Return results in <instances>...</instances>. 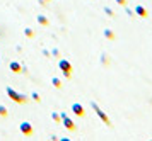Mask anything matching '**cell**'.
Segmentation results:
<instances>
[{
    "label": "cell",
    "instance_id": "6da1fadb",
    "mask_svg": "<svg viewBox=\"0 0 152 141\" xmlns=\"http://www.w3.org/2000/svg\"><path fill=\"white\" fill-rule=\"evenodd\" d=\"M7 92H9V95H10V99H12V101H15V102H19V104H24V102L28 101V97H22V95L15 94L12 88H7Z\"/></svg>",
    "mask_w": 152,
    "mask_h": 141
},
{
    "label": "cell",
    "instance_id": "7a4b0ae2",
    "mask_svg": "<svg viewBox=\"0 0 152 141\" xmlns=\"http://www.w3.org/2000/svg\"><path fill=\"white\" fill-rule=\"evenodd\" d=\"M60 68L63 70V73H65V77H70V72H72V65H70L67 60H62L60 61Z\"/></svg>",
    "mask_w": 152,
    "mask_h": 141
},
{
    "label": "cell",
    "instance_id": "3957f363",
    "mask_svg": "<svg viewBox=\"0 0 152 141\" xmlns=\"http://www.w3.org/2000/svg\"><path fill=\"white\" fill-rule=\"evenodd\" d=\"M92 107L96 109V114H97V116H99V117H101V119L104 121V124H108V126H110V119H108V116L104 114V112H103V111H101L99 107H97L96 104H92Z\"/></svg>",
    "mask_w": 152,
    "mask_h": 141
},
{
    "label": "cell",
    "instance_id": "277c9868",
    "mask_svg": "<svg viewBox=\"0 0 152 141\" xmlns=\"http://www.w3.org/2000/svg\"><path fill=\"white\" fill-rule=\"evenodd\" d=\"M21 131H22V134H28V136L33 134V128H31V124H28V122H22L21 124Z\"/></svg>",
    "mask_w": 152,
    "mask_h": 141
},
{
    "label": "cell",
    "instance_id": "5b68a950",
    "mask_svg": "<svg viewBox=\"0 0 152 141\" xmlns=\"http://www.w3.org/2000/svg\"><path fill=\"white\" fill-rule=\"evenodd\" d=\"M72 111H74L79 117H82L84 116V107L80 106V104H74V106H72Z\"/></svg>",
    "mask_w": 152,
    "mask_h": 141
},
{
    "label": "cell",
    "instance_id": "8992f818",
    "mask_svg": "<svg viewBox=\"0 0 152 141\" xmlns=\"http://www.w3.org/2000/svg\"><path fill=\"white\" fill-rule=\"evenodd\" d=\"M135 12H137V15H140V17H147V9L142 7V5L135 7Z\"/></svg>",
    "mask_w": 152,
    "mask_h": 141
},
{
    "label": "cell",
    "instance_id": "52a82bcc",
    "mask_svg": "<svg viewBox=\"0 0 152 141\" xmlns=\"http://www.w3.org/2000/svg\"><path fill=\"white\" fill-rule=\"evenodd\" d=\"M62 117H63V124H65V128L70 129V131H74V129H75V124H74V122L70 121V119H67L65 116H62Z\"/></svg>",
    "mask_w": 152,
    "mask_h": 141
},
{
    "label": "cell",
    "instance_id": "ba28073f",
    "mask_svg": "<svg viewBox=\"0 0 152 141\" xmlns=\"http://www.w3.org/2000/svg\"><path fill=\"white\" fill-rule=\"evenodd\" d=\"M10 70H12V72H15V73H19V72H21L19 63H10Z\"/></svg>",
    "mask_w": 152,
    "mask_h": 141
},
{
    "label": "cell",
    "instance_id": "9c48e42d",
    "mask_svg": "<svg viewBox=\"0 0 152 141\" xmlns=\"http://www.w3.org/2000/svg\"><path fill=\"white\" fill-rule=\"evenodd\" d=\"M104 34H106V38H110V39H113V38H115V34L111 33V31H106Z\"/></svg>",
    "mask_w": 152,
    "mask_h": 141
},
{
    "label": "cell",
    "instance_id": "30bf717a",
    "mask_svg": "<svg viewBox=\"0 0 152 141\" xmlns=\"http://www.w3.org/2000/svg\"><path fill=\"white\" fill-rule=\"evenodd\" d=\"M53 85H55V87H60L62 83H60V80H58V78H53Z\"/></svg>",
    "mask_w": 152,
    "mask_h": 141
},
{
    "label": "cell",
    "instance_id": "8fae6325",
    "mask_svg": "<svg viewBox=\"0 0 152 141\" xmlns=\"http://www.w3.org/2000/svg\"><path fill=\"white\" fill-rule=\"evenodd\" d=\"M38 20H39V22H41V24H48V20L45 19V17H39V19H38Z\"/></svg>",
    "mask_w": 152,
    "mask_h": 141
},
{
    "label": "cell",
    "instance_id": "7c38bea8",
    "mask_svg": "<svg viewBox=\"0 0 152 141\" xmlns=\"http://www.w3.org/2000/svg\"><path fill=\"white\" fill-rule=\"evenodd\" d=\"M118 4H120V5H125V4H126V2H125V0H116Z\"/></svg>",
    "mask_w": 152,
    "mask_h": 141
}]
</instances>
